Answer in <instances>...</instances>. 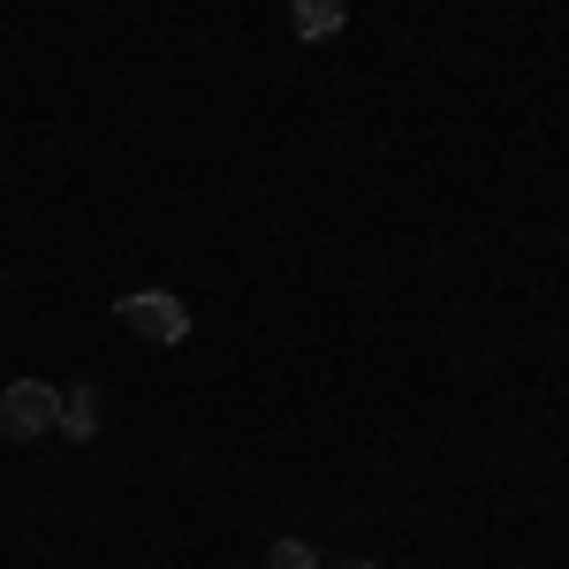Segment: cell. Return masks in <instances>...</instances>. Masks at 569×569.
Returning <instances> with one entry per match:
<instances>
[{
    "label": "cell",
    "mask_w": 569,
    "mask_h": 569,
    "mask_svg": "<svg viewBox=\"0 0 569 569\" xmlns=\"http://www.w3.org/2000/svg\"><path fill=\"white\" fill-rule=\"evenodd\" d=\"M114 319L130 327L144 350H182V342H190V305H182L176 289H130V297L114 305Z\"/></svg>",
    "instance_id": "1"
},
{
    "label": "cell",
    "mask_w": 569,
    "mask_h": 569,
    "mask_svg": "<svg viewBox=\"0 0 569 569\" xmlns=\"http://www.w3.org/2000/svg\"><path fill=\"white\" fill-rule=\"evenodd\" d=\"M266 569H319V555H311V539H273Z\"/></svg>",
    "instance_id": "5"
},
{
    "label": "cell",
    "mask_w": 569,
    "mask_h": 569,
    "mask_svg": "<svg viewBox=\"0 0 569 569\" xmlns=\"http://www.w3.org/2000/svg\"><path fill=\"white\" fill-rule=\"evenodd\" d=\"M61 433H69V440L99 433V388H91V380H77V388L61 395Z\"/></svg>",
    "instance_id": "4"
},
{
    "label": "cell",
    "mask_w": 569,
    "mask_h": 569,
    "mask_svg": "<svg viewBox=\"0 0 569 569\" xmlns=\"http://www.w3.org/2000/svg\"><path fill=\"white\" fill-rule=\"evenodd\" d=\"M61 426V388H46V380H16V388H0V433L8 440H39Z\"/></svg>",
    "instance_id": "2"
},
{
    "label": "cell",
    "mask_w": 569,
    "mask_h": 569,
    "mask_svg": "<svg viewBox=\"0 0 569 569\" xmlns=\"http://www.w3.org/2000/svg\"><path fill=\"white\" fill-rule=\"evenodd\" d=\"M289 23H297V39H335L342 23H350V0H289Z\"/></svg>",
    "instance_id": "3"
},
{
    "label": "cell",
    "mask_w": 569,
    "mask_h": 569,
    "mask_svg": "<svg viewBox=\"0 0 569 569\" xmlns=\"http://www.w3.org/2000/svg\"><path fill=\"white\" fill-rule=\"evenodd\" d=\"M335 569H372V562H335Z\"/></svg>",
    "instance_id": "6"
}]
</instances>
